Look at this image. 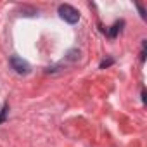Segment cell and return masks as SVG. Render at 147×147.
<instances>
[{"label": "cell", "instance_id": "1", "mask_svg": "<svg viewBox=\"0 0 147 147\" xmlns=\"http://www.w3.org/2000/svg\"><path fill=\"white\" fill-rule=\"evenodd\" d=\"M59 16H61L66 23H69V24H75V23H78V19H80V12H78L75 7L67 5V4L59 5Z\"/></svg>", "mask_w": 147, "mask_h": 147}, {"label": "cell", "instance_id": "2", "mask_svg": "<svg viewBox=\"0 0 147 147\" xmlns=\"http://www.w3.org/2000/svg\"><path fill=\"white\" fill-rule=\"evenodd\" d=\"M11 66H12V69L18 73V75H28L30 73V64L19 55H12L11 57Z\"/></svg>", "mask_w": 147, "mask_h": 147}, {"label": "cell", "instance_id": "3", "mask_svg": "<svg viewBox=\"0 0 147 147\" xmlns=\"http://www.w3.org/2000/svg\"><path fill=\"white\" fill-rule=\"evenodd\" d=\"M121 26H123V23H114V24L111 26V30L107 31L109 36H111V38H116V35H118V31L121 30Z\"/></svg>", "mask_w": 147, "mask_h": 147}, {"label": "cell", "instance_id": "4", "mask_svg": "<svg viewBox=\"0 0 147 147\" xmlns=\"http://www.w3.org/2000/svg\"><path fill=\"white\" fill-rule=\"evenodd\" d=\"M7 113H9V106L5 104V106L2 107V111H0V123H4V121H5V118H7Z\"/></svg>", "mask_w": 147, "mask_h": 147}, {"label": "cell", "instance_id": "5", "mask_svg": "<svg viewBox=\"0 0 147 147\" xmlns=\"http://www.w3.org/2000/svg\"><path fill=\"white\" fill-rule=\"evenodd\" d=\"M113 62H114L113 59H106V61H102V62H100V69H104V67H107V66H111Z\"/></svg>", "mask_w": 147, "mask_h": 147}, {"label": "cell", "instance_id": "6", "mask_svg": "<svg viewBox=\"0 0 147 147\" xmlns=\"http://www.w3.org/2000/svg\"><path fill=\"white\" fill-rule=\"evenodd\" d=\"M137 9H138V12H140V16H142L144 19H145V11H144V7H142L140 4H137Z\"/></svg>", "mask_w": 147, "mask_h": 147}]
</instances>
